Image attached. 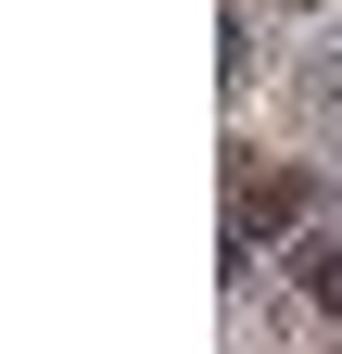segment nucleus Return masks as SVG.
<instances>
[{
  "instance_id": "f257e3e1",
  "label": "nucleus",
  "mask_w": 342,
  "mask_h": 354,
  "mask_svg": "<svg viewBox=\"0 0 342 354\" xmlns=\"http://www.w3.org/2000/svg\"><path fill=\"white\" fill-rule=\"evenodd\" d=\"M305 203H317L305 177H253V190H241V241H228V253H253V228H305Z\"/></svg>"
},
{
  "instance_id": "f03ea898",
  "label": "nucleus",
  "mask_w": 342,
  "mask_h": 354,
  "mask_svg": "<svg viewBox=\"0 0 342 354\" xmlns=\"http://www.w3.org/2000/svg\"><path fill=\"white\" fill-rule=\"evenodd\" d=\"M291 279H305V304L342 317V241H305V253H291Z\"/></svg>"
}]
</instances>
